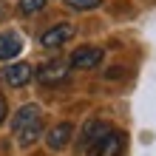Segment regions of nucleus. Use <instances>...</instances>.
<instances>
[{
  "label": "nucleus",
  "mask_w": 156,
  "mask_h": 156,
  "mask_svg": "<svg viewBox=\"0 0 156 156\" xmlns=\"http://www.w3.org/2000/svg\"><path fill=\"white\" fill-rule=\"evenodd\" d=\"M99 62H102V48H97V45H82L71 54L68 66L71 68H97Z\"/></svg>",
  "instance_id": "nucleus-7"
},
{
  "label": "nucleus",
  "mask_w": 156,
  "mask_h": 156,
  "mask_svg": "<svg viewBox=\"0 0 156 156\" xmlns=\"http://www.w3.org/2000/svg\"><path fill=\"white\" fill-rule=\"evenodd\" d=\"M20 51H23L20 34H14V31H3V34H0V60H3V62H12Z\"/></svg>",
  "instance_id": "nucleus-9"
},
{
  "label": "nucleus",
  "mask_w": 156,
  "mask_h": 156,
  "mask_svg": "<svg viewBox=\"0 0 156 156\" xmlns=\"http://www.w3.org/2000/svg\"><path fill=\"white\" fill-rule=\"evenodd\" d=\"M66 6L71 12H91V9L102 6V0H66Z\"/></svg>",
  "instance_id": "nucleus-11"
},
{
  "label": "nucleus",
  "mask_w": 156,
  "mask_h": 156,
  "mask_svg": "<svg viewBox=\"0 0 156 156\" xmlns=\"http://www.w3.org/2000/svg\"><path fill=\"white\" fill-rule=\"evenodd\" d=\"M71 37H74V26L71 23H57V26H51V29H45L40 34V45L43 48H60Z\"/></svg>",
  "instance_id": "nucleus-5"
},
{
  "label": "nucleus",
  "mask_w": 156,
  "mask_h": 156,
  "mask_svg": "<svg viewBox=\"0 0 156 156\" xmlns=\"http://www.w3.org/2000/svg\"><path fill=\"white\" fill-rule=\"evenodd\" d=\"M74 139V125L71 122H60V125H54L48 133H45V145H48L51 151H62V148H68V142Z\"/></svg>",
  "instance_id": "nucleus-8"
},
{
  "label": "nucleus",
  "mask_w": 156,
  "mask_h": 156,
  "mask_svg": "<svg viewBox=\"0 0 156 156\" xmlns=\"http://www.w3.org/2000/svg\"><path fill=\"white\" fill-rule=\"evenodd\" d=\"M68 71H71V66L66 60H48V62H43V66L34 71V77H37L43 85H60V82L68 80Z\"/></svg>",
  "instance_id": "nucleus-3"
},
{
  "label": "nucleus",
  "mask_w": 156,
  "mask_h": 156,
  "mask_svg": "<svg viewBox=\"0 0 156 156\" xmlns=\"http://www.w3.org/2000/svg\"><path fill=\"white\" fill-rule=\"evenodd\" d=\"M108 131H111V125H108L105 119H88V122L82 125V131H80V142L77 145H80L82 151H88L91 145H97Z\"/></svg>",
  "instance_id": "nucleus-6"
},
{
  "label": "nucleus",
  "mask_w": 156,
  "mask_h": 156,
  "mask_svg": "<svg viewBox=\"0 0 156 156\" xmlns=\"http://www.w3.org/2000/svg\"><path fill=\"white\" fill-rule=\"evenodd\" d=\"M43 9H45V0H20V14H23V17L40 14Z\"/></svg>",
  "instance_id": "nucleus-10"
},
{
  "label": "nucleus",
  "mask_w": 156,
  "mask_h": 156,
  "mask_svg": "<svg viewBox=\"0 0 156 156\" xmlns=\"http://www.w3.org/2000/svg\"><path fill=\"white\" fill-rule=\"evenodd\" d=\"M31 77H34V68L29 66V62H9V66L0 68V80H3L6 85H12V88L29 85Z\"/></svg>",
  "instance_id": "nucleus-4"
},
{
  "label": "nucleus",
  "mask_w": 156,
  "mask_h": 156,
  "mask_svg": "<svg viewBox=\"0 0 156 156\" xmlns=\"http://www.w3.org/2000/svg\"><path fill=\"white\" fill-rule=\"evenodd\" d=\"M125 142H128L125 131H114V128H111V131H108L97 145H91L85 153H88V156H122Z\"/></svg>",
  "instance_id": "nucleus-2"
},
{
  "label": "nucleus",
  "mask_w": 156,
  "mask_h": 156,
  "mask_svg": "<svg viewBox=\"0 0 156 156\" xmlns=\"http://www.w3.org/2000/svg\"><path fill=\"white\" fill-rule=\"evenodd\" d=\"M12 131L17 133V142L23 145V148H29L31 142H37L40 139V133H43V111H40V105H23V108H17V114L12 116Z\"/></svg>",
  "instance_id": "nucleus-1"
},
{
  "label": "nucleus",
  "mask_w": 156,
  "mask_h": 156,
  "mask_svg": "<svg viewBox=\"0 0 156 156\" xmlns=\"http://www.w3.org/2000/svg\"><path fill=\"white\" fill-rule=\"evenodd\" d=\"M3 119H6V99L0 94V125H3Z\"/></svg>",
  "instance_id": "nucleus-12"
}]
</instances>
